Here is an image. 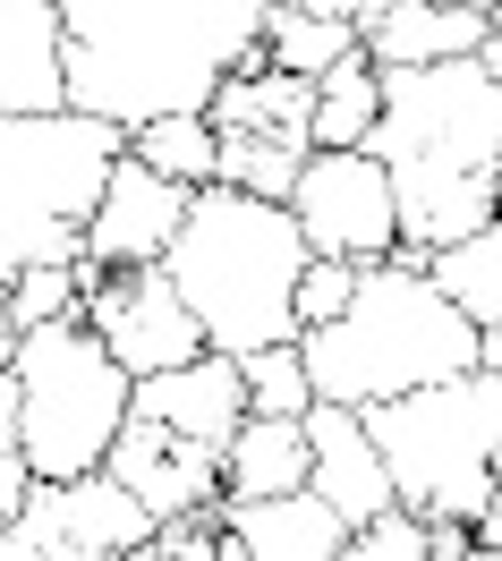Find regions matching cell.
Listing matches in <instances>:
<instances>
[{
	"mask_svg": "<svg viewBox=\"0 0 502 561\" xmlns=\"http://www.w3.org/2000/svg\"><path fill=\"white\" fill-rule=\"evenodd\" d=\"M0 298H9L18 332L60 323V316H85V264H26L18 280H0Z\"/></svg>",
	"mask_w": 502,
	"mask_h": 561,
	"instance_id": "484cf974",
	"label": "cell"
},
{
	"mask_svg": "<svg viewBox=\"0 0 502 561\" xmlns=\"http://www.w3.org/2000/svg\"><path fill=\"white\" fill-rule=\"evenodd\" d=\"M307 443H316L307 485H316L350 527L384 519V511L400 502L392 468H384V443H375V425H366V409H350V400H316V409H307Z\"/></svg>",
	"mask_w": 502,
	"mask_h": 561,
	"instance_id": "5bb4252c",
	"label": "cell"
},
{
	"mask_svg": "<svg viewBox=\"0 0 502 561\" xmlns=\"http://www.w3.org/2000/svg\"><path fill=\"white\" fill-rule=\"evenodd\" d=\"M494 26H502V0H494Z\"/></svg>",
	"mask_w": 502,
	"mask_h": 561,
	"instance_id": "d590c367",
	"label": "cell"
},
{
	"mask_svg": "<svg viewBox=\"0 0 502 561\" xmlns=\"http://www.w3.org/2000/svg\"><path fill=\"white\" fill-rule=\"evenodd\" d=\"M119 153L128 128L103 111H0V280L85 255V221Z\"/></svg>",
	"mask_w": 502,
	"mask_h": 561,
	"instance_id": "5b68a950",
	"label": "cell"
},
{
	"mask_svg": "<svg viewBox=\"0 0 502 561\" xmlns=\"http://www.w3.org/2000/svg\"><path fill=\"white\" fill-rule=\"evenodd\" d=\"M350 561H434V519L409 511V502H392L384 519H366L350 536Z\"/></svg>",
	"mask_w": 502,
	"mask_h": 561,
	"instance_id": "4316f807",
	"label": "cell"
},
{
	"mask_svg": "<svg viewBox=\"0 0 502 561\" xmlns=\"http://www.w3.org/2000/svg\"><path fill=\"white\" fill-rule=\"evenodd\" d=\"M375 153L400 187V230L418 255L486 230L502 213V77H486L477 51L384 69V119Z\"/></svg>",
	"mask_w": 502,
	"mask_h": 561,
	"instance_id": "7a4b0ae2",
	"label": "cell"
},
{
	"mask_svg": "<svg viewBox=\"0 0 502 561\" xmlns=\"http://www.w3.org/2000/svg\"><path fill=\"white\" fill-rule=\"evenodd\" d=\"M494 477H502V451H494Z\"/></svg>",
	"mask_w": 502,
	"mask_h": 561,
	"instance_id": "8d00e7d4",
	"label": "cell"
},
{
	"mask_svg": "<svg viewBox=\"0 0 502 561\" xmlns=\"http://www.w3.org/2000/svg\"><path fill=\"white\" fill-rule=\"evenodd\" d=\"M366 43V26L358 18H323V9H264V60L273 69H289V77H323L341 51H358Z\"/></svg>",
	"mask_w": 502,
	"mask_h": 561,
	"instance_id": "44dd1931",
	"label": "cell"
},
{
	"mask_svg": "<svg viewBox=\"0 0 502 561\" xmlns=\"http://www.w3.org/2000/svg\"><path fill=\"white\" fill-rule=\"evenodd\" d=\"M375 443H384V468H392V493L426 519H468L486 511V493L502 485L494 451H502V366H468V375H443V383L392 391L366 409Z\"/></svg>",
	"mask_w": 502,
	"mask_h": 561,
	"instance_id": "8992f818",
	"label": "cell"
},
{
	"mask_svg": "<svg viewBox=\"0 0 502 561\" xmlns=\"http://www.w3.org/2000/svg\"><path fill=\"white\" fill-rule=\"evenodd\" d=\"M205 111H214V128H248V137H282L298 153H316V77L273 69L264 51L221 77Z\"/></svg>",
	"mask_w": 502,
	"mask_h": 561,
	"instance_id": "e0dca14e",
	"label": "cell"
},
{
	"mask_svg": "<svg viewBox=\"0 0 502 561\" xmlns=\"http://www.w3.org/2000/svg\"><path fill=\"white\" fill-rule=\"evenodd\" d=\"M307 230L282 196H248V187H196L180 247L162 255V273L180 280L196 307L205 341L230 357L264 350V341H298V273H307Z\"/></svg>",
	"mask_w": 502,
	"mask_h": 561,
	"instance_id": "277c9868",
	"label": "cell"
},
{
	"mask_svg": "<svg viewBox=\"0 0 502 561\" xmlns=\"http://www.w3.org/2000/svg\"><path fill=\"white\" fill-rule=\"evenodd\" d=\"M477 553H494V561H502V485L486 493V511H477Z\"/></svg>",
	"mask_w": 502,
	"mask_h": 561,
	"instance_id": "4dcf8cb0",
	"label": "cell"
},
{
	"mask_svg": "<svg viewBox=\"0 0 502 561\" xmlns=\"http://www.w3.org/2000/svg\"><path fill=\"white\" fill-rule=\"evenodd\" d=\"M128 409L180 425V434L214 443V451H230V434H239V417H248V366H239L230 350H196V357H180V366L137 375V400H128Z\"/></svg>",
	"mask_w": 502,
	"mask_h": 561,
	"instance_id": "9a60e30c",
	"label": "cell"
},
{
	"mask_svg": "<svg viewBox=\"0 0 502 561\" xmlns=\"http://www.w3.org/2000/svg\"><path fill=\"white\" fill-rule=\"evenodd\" d=\"M426 273L460 298L477 323H502V213L486 221V230H468V239H452V247H434L426 255Z\"/></svg>",
	"mask_w": 502,
	"mask_h": 561,
	"instance_id": "603a6c76",
	"label": "cell"
},
{
	"mask_svg": "<svg viewBox=\"0 0 502 561\" xmlns=\"http://www.w3.org/2000/svg\"><path fill=\"white\" fill-rule=\"evenodd\" d=\"M85 323L111 341V357L128 375H153V366H180V357L214 350L196 307L180 298V280L162 264H111V273L85 280Z\"/></svg>",
	"mask_w": 502,
	"mask_h": 561,
	"instance_id": "30bf717a",
	"label": "cell"
},
{
	"mask_svg": "<svg viewBox=\"0 0 502 561\" xmlns=\"http://www.w3.org/2000/svg\"><path fill=\"white\" fill-rule=\"evenodd\" d=\"M187 213H196L187 179L153 171L145 153H119L94 196V221H85V264H162L180 247Z\"/></svg>",
	"mask_w": 502,
	"mask_h": 561,
	"instance_id": "8fae6325",
	"label": "cell"
},
{
	"mask_svg": "<svg viewBox=\"0 0 502 561\" xmlns=\"http://www.w3.org/2000/svg\"><path fill=\"white\" fill-rule=\"evenodd\" d=\"M358 527L316 485L289 493H221V561H350Z\"/></svg>",
	"mask_w": 502,
	"mask_h": 561,
	"instance_id": "7c38bea8",
	"label": "cell"
},
{
	"mask_svg": "<svg viewBox=\"0 0 502 561\" xmlns=\"http://www.w3.org/2000/svg\"><path fill=\"white\" fill-rule=\"evenodd\" d=\"M103 468L137 493L153 519H180V511H205V502L230 493L214 443H196V434H180V425H162V417H137V409H128V425H119Z\"/></svg>",
	"mask_w": 502,
	"mask_h": 561,
	"instance_id": "4fadbf2b",
	"label": "cell"
},
{
	"mask_svg": "<svg viewBox=\"0 0 502 561\" xmlns=\"http://www.w3.org/2000/svg\"><path fill=\"white\" fill-rule=\"evenodd\" d=\"M477 60H486V77H502V26H494L486 43H477Z\"/></svg>",
	"mask_w": 502,
	"mask_h": 561,
	"instance_id": "d6a6232c",
	"label": "cell"
},
{
	"mask_svg": "<svg viewBox=\"0 0 502 561\" xmlns=\"http://www.w3.org/2000/svg\"><path fill=\"white\" fill-rule=\"evenodd\" d=\"M128 153H145L153 171L187 179V187H214V179H221L214 111H162V119H137V128H128Z\"/></svg>",
	"mask_w": 502,
	"mask_h": 561,
	"instance_id": "7402d4cb",
	"label": "cell"
},
{
	"mask_svg": "<svg viewBox=\"0 0 502 561\" xmlns=\"http://www.w3.org/2000/svg\"><path fill=\"white\" fill-rule=\"evenodd\" d=\"M18 391H26V425H18V451L35 459V477H85L103 468L119 425H128V400H137V375L111 357V341L85 316L35 323L18 332Z\"/></svg>",
	"mask_w": 502,
	"mask_h": 561,
	"instance_id": "52a82bcc",
	"label": "cell"
},
{
	"mask_svg": "<svg viewBox=\"0 0 502 561\" xmlns=\"http://www.w3.org/2000/svg\"><path fill=\"white\" fill-rule=\"evenodd\" d=\"M358 273L366 264H350V255H307V273H298V332L341 316V307L358 298Z\"/></svg>",
	"mask_w": 502,
	"mask_h": 561,
	"instance_id": "83f0119b",
	"label": "cell"
},
{
	"mask_svg": "<svg viewBox=\"0 0 502 561\" xmlns=\"http://www.w3.org/2000/svg\"><path fill=\"white\" fill-rule=\"evenodd\" d=\"M264 9L273 0H60L69 103L119 128L205 111L221 77L264 51Z\"/></svg>",
	"mask_w": 502,
	"mask_h": 561,
	"instance_id": "6da1fadb",
	"label": "cell"
},
{
	"mask_svg": "<svg viewBox=\"0 0 502 561\" xmlns=\"http://www.w3.org/2000/svg\"><path fill=\"white\" fill-rule=\"evenodd\" d=\"M35 485H43V477H35V459H26L18 443H9V451H0V519H18Z\"/></svg>",
	"mask_w": 502,
	"mask_h": 561,
	"instance_id": "f1b7e54d",
	"label": "cell"
},
{
	"mask_svg": "<svg viewBox=\"0 0 502 561\" xmlns=\"http://www.w3.org/2000/svg\"><path fill=\"white\" fill-rule=\"evenodd\" d=\"M298 171H307V153L282 137H248V128H221V187H248V196H282L298 187Z\"/></svg>",
	"mask_w": 502,
	"mask_h": 561,
	"instance_id": "cb8c5ba5",
	"label": "cell"
},
{
	"mask_svg": "<svg viewBox=\"0 0 502 561\" xmlns=\"http://www.w3.org/2000/svg\"><path fill=\"white\" fill-rule=\"evenodd\" d=\"M239 366H248V409H264V417H307L316 409V375H307L298 341H264Z\"/></svg>",
	"mask_w": 502,
	"mask_h": 561,
	"instance_id": "d4e9b609",
	"label": "cell"
},
{
	"mask_svg": "<svg viewBox=\"0 0 502 561\" xmlns=\"http://www.w3.org/2000/svg\"><path fill=\"white\" fill-rule=\"evenodd\" d=\"M153 511L111 468L43 477L18 519H0V561H137L153 545Z\"/></svg>",
	"mask_w": 502,
	"mask_h": 561,
	"instance_id": "ba28073f",
	"label": "cell"
},
{
	"mask_svg": "<svg viewBox=\"0 0 502 561\" xmlns=\"http://www.w3.org/2000/svg\"><path fill=\"white\" fill-rule=\"evenodd\" d=\"M307 468H316L307 417H264V409H248L239 434H230V451H221V485L230 493H289V485H307Z\"/></svg>",
	"mask_w": 502,
	"mask_h": 561,
	"instance_id": "d6986e66",
	"label": "cell"
},
{
	"mask_svg": "<svg viewBox=\"0 0 502 561\" xmlns=\"http://www.w3.org/2000/svg\"><path fill=\"white\" fill-rule=\"evenodd\" d=\"M494 35V9H468V0H384L366 18V51L384 69H426V60H460Z\"/></svg>",
	"mask_w": 502,
	"mask_h": 561,
	"instance_id": "ac0fdd59",
	"label": "cell"
},
{
	"mask_svg": "<svg viewBox=\"0 0 502 561\" xmlns=\"http://www.w3.org/2000/svg\"><path fill=\"white\" fill-rule=\"evenodd\" d=\"M282 9H323V18H366V0H282Z\"/></svg>",
	"mask_w": 502,
	"mask_h": 561,
	"instance_id": "1f68e13d",
	"label": "cell"
},
{
	"mask_svg": "<svg viewBox=\"0 0 502 561\" xmlns=\"http://www.w3.org/2000/svg\"><path fill=\"white\" fill-rule=\"evenodd\" d=\"M375 119H384V60L358 43L316 77V145H366Z\"/></svg>",
	"mask_w": 502,
	"mask_h": 561,
	"instance_id": "ffe728a7",
	"label": "cell"
},
{
	"mask_svg": "<svg viewBox=\"0 0 502 561\" xmlns=\"http://www.w3.org/2000/svg\"><path fill=\"white\" fill-rule=\"evenodd\" d=\"M298 350H307L316 400L375 409L392 391H418V383L486 366V323L426 273V255H392V264H366L358 298L332 323H307Z\"/></svg>",
	"mask_w": 502,
	"mask_h": 561,
	"instance_id": "3957f363",
	"label": "cell"
},
{
	"mask_svg": "<svg viewBox=\"0 0 502 561\" xmlns=\"http://www.w3.org/2000/svg\"><path fill=\"white\" fill-rule=\"evenodd\" d=\"M18 425H26V391H18V366L0 357V451L18 443Z\"/></svg>",
	"mask_w": 502,
	"mask_h": 561,
	"instance_id": "f546056e",
	"label": "cell"
},
{
	"mask_svg": "<svg viewBox=\"0 0 502 561\" xmlns=\"http://www.w3.org/2000/svg\"><path fill=\"white\" fill-rule=\"evenodd\" d=\"M69 103V18L60 0H0V111Z\"/></svg>",
	"mask_w": 502,
	"mask_h": 561,
	"instance_id": "2e32d148",
	"label": "cell"
},
{
	"mask_svg": "<svg viewBox=\"0 0 502 561\" xmlns=\"http://www.w3.org/2000/svg\"><path fill=\"white\" fill-rule=\"evenodd\" d=\"M468 9H494V0H468Z\"/></svg>",
	"mask_w": 502,
	"mask_h": 561,
	"instance_id": "e575fe53",
	"label": "cell"
},
{
	"mask_svg": "<svg viewBox=\"0 0 502 561\" xmlns=\"http://www.w3.org/2000/svg\"><path fill=\"white\" fill-rule=\"evenodd\" d=\"M486 366H502V323H486Z\"/></svg>",
	"mask_w": 502,
	"mask_h": 561,
	"instance_id": "836d02e7",
	"label": "cell"
},
{
	"mask_svg": "<svg viewBox=\"0 0 502 561\" xmlns=\"http://www.w3.org/2000/svg\"><path fill=\"white\" fill-rule=\"evenodd\" d=\"M289 213L316 255H350V264H392L409 230H400V187L375 145H316L307 171L289 187Z\"/></svg>",
	"mask_w": 502,
	"mask_h": 561,
	"instance_id": "9c48e42d",
	"label": "cell"
}]
</instances>
